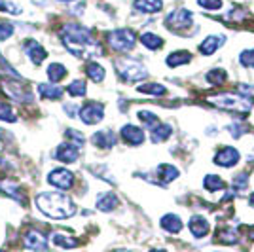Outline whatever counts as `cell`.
<instances>
[{"mask_svg": "<svg viewBox=\"0 0 254 252\" xmlns=\"http://www.w3.org/2000/svg\"><path fill=\"white\" fill-rule=\"evenodd\" d=\"M171 135H173V126L159 122L158 126L152 129V142H163V140H167Z\"/></svg>", "mask_w": 254, "mask_h": 252, "instance_id": "obj_23", "label": "cell"}, {"mask_svg": "<svg viewBox=\"0 0 254 252\" xmlns=\"http://www.w3.org/2000/svg\"><path fill=\"white\" fill-rule=\"evenodd\" d=\"M150 252H167V251H165V249H152Z\"/></svg>", "mask_w": 254, "mask_h": 252, "instance_id": "obj_43", "label": "cell"}, {"mask_svg": "<svg viewBox=\"0 0 254 252\" xmlns=\"http://www.w3.org/2000/svg\"><path fill=\"white\" fill-rule=\"evenodd\" d=\"M78 110H80V108L76 105H72V103H66V105H64V112L70 116V118H74V116L78 114Z\"/></svg>", "mask_w": 254, "mask_h": 252, "instance_id": "obj_42", "label": "cell"}, {"mask_svg": "<svg viewBox=\"0 0 254 252\" xmlns=\"http://www.w3.org/2000/svg\"><path fill=\"white\" fill-rule=\"evenodd\" d=\"M0 191H4L6 195H10L11 199H15L17 203H25V193H23L21 186L15 182V180H2L0 182Z\"/></svg>", "mask_w": 254, "mask_h": 252, "instance_id": "obj_14", "label": "cell"}, {"mask_svg": "<svg viewBox=\"0 0 254 252\" xmlns=\"http://www.w3.org/2000/svg\"><path fill=\"white\" fill-rule=\"evenodd\" d=\"M140 42H142L144 48H148V50H159L163 46V40L159 38L158 34H154V32H144L140 36Z\"/></svg>", "mask_w": 254, "mask_h": 252, "instance_id": "obj_29", "label": "cell"}, {"mask_svg": "<svg viewBox=\"0 0 254 252\" xmlns=\"http://www.w3.org/2000/svg\"><path fill=\"white\" fill-rule=\"evenodd\" d=\"M237 239H239V235H237V230H233V228H226L216 233V241L224 243V245H233V243H237Z\"/></svg>", "mask_w": 254, "mask_h": 252, "instance_id": "obj_30", "label": "cell"}, {"mask_svg": "<svg viewBox=\"0 0 254 252\" xmlns=\"http://www.w3.org/2000/svg\"><path fill=\"white\" fill-rule=\"evenodd\" d=\"M188 228H190L193 237L201 239V237H205V235L209 233V222L205 220L203 216H199V214H195V216H191L190 222H188Z\"/></svg>", "mask_w": 254, "mask_h": 252, "instance_id": "obj_15", "label": "cell"}, {"mask_svg": "<svg viewBox=\"0 0 254 252\" xmlns=\"http://www.w3.org/2000/svg\"><path fill=\"white\" fill-rule=\"evenodd\" d=\"M203 186H205L207 191H218V189H224V182L216 175H207L205 180H203Z\"/></svg>", "mask_w": 254, "mask_h": 252, "instance_id": "obj_31", "label": "cell"}, {"mask_svg": "<svg viewBox=\"0 0 254 252\" xmlns=\"http://www.w3.org/2000/svg\"><path fill=\"white\" fill-rule=\"evenodd\" d=\"M138 93H146V95H154V97H163L167 95V89L161 84H140L137 87Z\"/></svg>", "mask_w": 254, "mask_h": 252, "instance_id": "obj_28", "label": "cell"}, {"mask_svg": "<svg viewBox=\"0 0 254 252\" xmlns=\"http://www.w3.org/2000/svg\"><path fill=\"white\" fill-rule=\"evenodd\" d=\"M108 46L116 52H131L135 48V42H137V36L131 29H116V31L108 32Z\"/></svg>", "mask_w": 254, "mask_h": 252, "instance_id": "obj_5", "label": "cell"}, {"mask_svg": "<svg viewBox=\"0 0 254 252\" xmlns=\"http://www.w3.org/2000/svg\"><path fill=\"white\" fill-rule=\"evenodd\" d=\"M239 150H235V148H222L216 156H214V163L216 165H220V167H233V165H237V161H239Z\"/></svg>", "mask_w": 254, "mask_h": 252, "instance_id": "obj_12", "label": "cell"}, {"mask_svg": "<svg viewBox=\"0 0 254 252\" xmlns=\"http://www.w3.org/2000/svg\"><path fill=\"white\" fill-rule=\"evenodd\" d=\"M85 72H87V78L93 80V82H103V80H105V68H103L99 63H95V61L87 63Z\"/></svg>", "mask_w": 254, "mask_h": 252, "instance_id": "obj_27", "label": "cell"}, {"mask_svg": "<svg viewBox=\"0 0 254 252\" xmlns=\"http://www.w3.org/2000/svg\"><path fill=\"white\" fill-rule=\"evenodd\" d=\"M249 203H251V207H254V193L251 195V199H249Z\"/></svg>", "mask_w": 254, "mask_h": 252, "instance_id": "obj_44", "label": "cell"}, {"mask_svg": "<svg viewBox=\"0 0 254 252\" xmlns=\"http://www.w3.org/2000/svg\"><path fill=\"white\" fill-rule=\"evenodd\" d=\"M23 52H25V55H27L34 64L44 63V59H46V55H48L46 48H44L42 44L36 42V40H27V42L23 44Z\"/></svg>", "mask_w": 254, "mask_h": 252, "instance_id": "obj_10", "label": "cell"}, {"mask_svg": "<svg viewBox=\"0 0 254 252\" xmlns=\"http://www.w3.org/2000/svg\"><path fill=\"white\" fill-rule=\"evenodd\" d=\"M38 93L42 95L44 99H50V101H57L63 97V87L59 85H53V84H40L38 85Z\"/></svg>", "mask_w": 254, "mask_h": 252, "instance_id": "obj_21", "label": "cell"}, {"mask_svg": "<svg viewBox=\"0 0 254 252\" xmlns=\"http://www.w3.org/2000/svg\"><path fill=\"white\" fill-rule=\"evenodd\" d=\"M120 135H122V138L126 140L127 144H131V146L142 144V140H144V131L137 126H131V124H127V126L122 127Z\"/></svg>", "mask_w": 254, "mask_h": 252, "instance_id": "obj_13", "label": "cell"}, {"mask_svg": "<svg viewBox=\"0 0 254 252\" xmlns=\"http://www.w3.org/2000/svg\"><path fill=\"white\" fill-rule=\"evenodd\" d=\"M0 252H4V251H0Z\"/></svg>", "mask_w": 254, "mask_h": 252, "instance_id": "obj_49", "label": "cell"}, {"mask_svg": "<svg viewBox=\"0 0 254 252\" xmlns=\"http://www.w3.org/2000/svg\"><path fill=\"white\" fill-rule=\"evenodd\" d=\"M133 6H135V10L142 11V13H156L163 8V2L161 0H135Z\"/></svg>", "mask_w": 254, "mask_h": 252, "instance_id": "obj_20", "label": "cell"}, {"mask_svg": "<svg viewBox=\"0 0 254 252\" xmlns=\"http://www.w3.org/2000/svg\"><path fill=\"white\" fill-rule=\"evenodd\" d=\"M116 70L120 74V78L122 80H126L129 84H133V82H138V80H142V78H146L148 76V70H146V66L137 61V59H116Z\"/></svg>", "mask_w": 254, "mask_h": 252, "instance_id": "obj_3", "label": "cell"}, {"mask_svg": "<svg viewBox=\"0 0 254 252\" xmlns=\"http://www.w3.org/2000/svg\"><path fill=\"white\" fill-rule=\"evenodd\" d=\"M66 138L72 140V144H76L78 148L84 146V142H85L84 135H82L80 131H76V129H66Z\"/></svg>", "mask_w": 254, "mask_h": 252, "instance_id": "obj_37", "label": "cell"}, {"mask_svg": "<svg viewBox=\"0 0 254 252\" xmlns=\"http://www.w3.org/2000/svg\"><path fill=\"white\" fill-rule=\"evenodd\" d=\"M118 252H133V251H118Z\"/></svg>", "mask_w": 254, "mask_h": 252, "instance_id": "obj_47", "label": "cell"}, {"mask_svg": "<svg viewBox=\"0 0 254 252\" xmlns=\"http://www.w3.org/2000/svg\"><path fill=\"white\" fill-rule=\"evenodd\" d=\"M224 40H226V38H224V34H211V36H207V38L201 42L199 52H201V55H212V53L222 46Z\"/></svg>", "mask_w": 254, "mask_h": 252, "instance_id": "obj_16", "label": "cell"}, {"mask_svg": "<svg viewBox=\"0 0 254 252\" xmlns=\"http://www.w3.org/2000/svg\"><path fill=\"white\" fill-rule=\"evenodd\" d=\"M78 156H80V148L68 140L55 150V159H59L61 163H74Z\"/></svg>", "mask_w": 254, "mask_h": 252, "instance_id": "obj_11", "label": "cell"}, {"mask_svg": "<svg viewBox=\"0 0 254 252\" xmlns=\"http://www.w3.org/2000/svg\"><path fill=\"white\" fill-rule=\"evenodd\" d=\"M0 10L6 11V13H10V15H21L23 13V10L17 6V4L8 2V0H0Z\"/></svg>", "mask_w": 254, "mask_h": 252, "instance_id": "obj_36", "label": "cell"}, {"mask_svg": "<svg viewBox=\"0 0 254 252\" xmlns=\"http://www.w3.org/2000/svg\"><path fill=\"white\" fill-rule=\"evenodd\" d=\"M23 245L34 252H42L48 249V237L44 235L42 231L29 230L25 233V237H23Z\"/></svg>", "mask_w": 254, "mask_h": 252, "instance_id": "obj_9", "label": "cell"}, {"mask_svg": "<svg viewBox=\"0 0 254 252\" xmlns=\"http://www.w3.org/2000/svg\"><path fill=\"white\" fill-rule=\"evenodd\" d=\"M78 116L85 126H95L105 118V106L99 103H87L78 110Z\"/></svg>", "mask_w": 254, "mask_h": 252, "instance_id": "obj_7", "label": "cell"}, {"mask_svg": "<svg viewBox=\"0 0 254 252\" xmlns=\"http://www.w3.org/2000/svg\"><path fill=\"white\" fill-rule=\"evenodd\" d=\"M211 103L214 106L230 110V112H249L253 106V99H247L243 95H233V93H220L216 97H211Z\"/></svg>", "mask_w": 254, "mask_h": 252, "instance_id": "obj_4", "label": "cell"}, {"mask_svg": "<svg viewBox=\"0 0 254 252\" xmlns=\"http://www.w3.org/2000/svg\"><path fill=\"white\" fill-rule=\"evenodd\" d=\"M61 42L76 57L89 59V57H95L101 53V48L93 40L91 31L85 27H80V25H66L61 31Z\"/></svg>", "mask_w": 254, "mask_h": 252, "instance_id": "obj_1", "label": "cell"}, {"mask_svg": "<svg viewBox=\"0 0 254 252\" xmlns=\"http://www.w3.org/2000/svg\"><path fill=\"white\" fill-rule=\"evenodd\" d=\"M138 120L142 122V126L150 127V129H154V127L159 124L158 116L152 114V112H148V110H140V112H138Z\"/></svg>", "mask_w": 254, "mask_h": 252, "instance_id": "obj_32", "label": "cell"}, {"mask_svg": "<svg viewBox=\"0 0 254 252\" xmlns=\"http://www.w3.org/2000/svg\"><path fill=\"white\" fill-rule=\"evenodd\" d=\"M159 226L169 233H179L182 230V220H180L177 214H165L161 220H159Z\"/></svg>", "mask_w": 254, "mask_h": 252, "instance_id": "obj_22", "label": "cell"}, {"mask_svg": "<svg viewBox=\"0 0 254 252\" xmlns=\"http://www.w3.org/2000/svg\"><path fill=\"white\" fill-rule=\"evenodd\" d=\"M249 161H254V152L251 154V156H249Z\"/></svg>", "mask_w": 254, "mask_h": 252, "instance_id": "obj_45", "label": "cell"}, {"mask_svg": "<svg viewBox=\"0 0 254 252\" xmlns=\"http://www.w3.org/2000/svg\"><path fill=\"white\" fill-rule=\"evenodd\" d=\"M91 142H93L97 148H101V150H110V148L116 144V137H114V133H110V131H99V133H95V135L91 137Z\"/></svg>", "mask_w": 254, "mask_h": 252, "instance_id": "obj_17", "label": "cell"}, {"mask_svg": "<svg viewBox=\"0 0 254 252\" xmlns=\"http://www.w3.org/2000/svg\"><path fill=\"white\" fill-rule=\"evenodd\" d=\"M207 78V82H211V84L214 85H222L226 80H228V74L224 72L222 68H214V70H211V72L205 76Z\"/></svg>", "mask_w": 254, "mask_h": 252, "instance_id": "obj_33", "label": "cell"}, {"mask_svg": "<svg viewBox=\"0 0 254 252\" xmlns=\"http://www.w3.org/2000/svg\"><path fill=\"white\" fill-rule=\"evenodd\" d=\"M11 34H13V25H10V23H0V42L8 40Z\"/></svg>", "mask_w": 254, "mask_h": 252, "instance_id": "obj_40", "label": "cell"}, {"mask_svg": "<svg viewBox=\"0 0 254 252\" xmlns=\"http://www.w3.org/2000/svg\"><path fill=\"white\" fill-rule=\"evenodd\" d=\"M52 241L55 247H61V249H74V247H78V241H76L74 237H68L64 233H59V231L53 233Z\"/></svg>", "mask_w": 254, "mask_h": 252, "instance_id": "obj_25", "label": "cell"}, {"mask_svg": "<svg viewBox=\"0 0 254 252\" xmlns=\"http://www.w3.org/2000/svg\"><path fill=\"white\" fill-rule=\"evenodd\" d=\"M0 120L2 122H8V124L15 122V112H13L10 103H0Z\"/></svg>", "mask_w": 254, "mask_h": 252, "instance_id": "obj_34", "label": "cell"}, {"mask_svg": "<svg viewBox=\"0 0 254 252\" xmlns=\"http://www.w3.org/2000/svg\"><path fill=\"white\" fill-rule=\"evenodd\" d=\"M36 207L53 220H64L76 214L74 201L61 191H44L36 195Z\"/></svg>", "mask_w": 254, "mask_h": 252, "instance_id": "obj_2", "label": "cell"}, {"mask_svg": "<svg viewBox=\"0 0 254 252\" xmlns=\"http://www.w3.org/2000/svg\"><path fill=\"white\" fill-rule=\"evenodd\" d=\"M61 2H72V0H61Z\"/></svg>", "mask_w": 254, "mask_h": 252, "instance_id": "obj_48", "label": "cell"}, {"mask_svg": "<svg viewBox=\"0 0 254 252\" xmlns=\"http://www.w3.org/2000/svg\"><path fill=\"white\" fill-rule=\"evenodd\" d=\"M232 186H233V189H245L249 186V175H247V173H239V175L233 179Z\"/></svg>", "mask_w": 254, "mask_h": 252, "instance_id": "obj_39", "label": "cell"}, {"mask_svg": "<svg viewBox=\"0 0 254 252\" xmlns=\"http://www.w3.org/2000/svg\"><path fill=\"white\" fill-rule=\"evenodd\" d=\"M64 76H66V68H64L61 63H52L48 66V80H50L52 84L61 82Z\"/></svg>", "mask_w": 254, "mask_h": 252, "instance_id": "obj_24", "label": "cell"}, {"mask_svg": "<svg viewBox=\"0 0 254 252\" xmlns=\"http://www.w3.org/2000/svg\"><path fill=\"white\" fill-rule=\"evenodd\" d=\"M156 175L161 180V184H169V182H173L179 177V169L175 167V165H169V163H163V165H159L156 169Z\"/></svg>", "mask_w": 254, "mask_h": 252, "instance_id": "obj_19", "label": "cell"}, {"mask_svg": "<svg viewBox=\"0 0 254 252\" xmlns=\"http://www.w3.org/2000/svg\"><path fill=\"white\" fill-rule=\"evenodd\" d=\"M239 63L243 64V66L254 68V50H245V52L239 55Z\"/></svg>", "mask_w": 254, "mask_h": 252, "instance_id": "obj_38", "label": "cell"}, {"mask_svg": "<svg viewBox=\"0 0 254 252\" xmlns=\"http://www.w3.org/2000/svg\"><path fill=\"white\" fill-rule=\"evenodd\" d=\"M120 205V199L116 197V193H112V191H108V193H101L99 197H97V209L103 210V212H110V210H114Z\"/></svg>", "mask_w": 254, "mask_h": 252, "instance_id": "obj_18", "label": "cell"}, {"mask_svg": "<svg viewBox=\"0 0 254 252\" xmlns=\"http://www.w3.org/2000/svg\"><path fill=\"white\" fill-rule=\"evenodd\" d=\"M165 27L173 32H182L191 27V11L188 10H177L167 13L165 17Z\"/></svg>", "mask_w": 254, "mask_h": 252, "instance_id": "obj_6", "label": "cell"}, {"mask_svg": "<svg viewBox=\"0 0 254 252\" xmlns=\"http://www.w3.org/2000/svg\"><path fill=\"white\" fill-rule=\"evenodd\" d=\"M48 182L57 189H70L74 186V175L68 169H53L48 175Z\"/></svg>", "mask_w": 254, "mask_h": 252, "instance_id": "obj_8", "label": "cell"}, {"mask_svg": "<svg viewBox=\"0 0 254 252\" xmlns=\"http://www.w3.org/2000/svg\"><path fill=\"white\" fill-rule=\"evenodd\" d=\"M190 59H191V53L190 52H175V53H171L169 57H167V66H180V64H186V63H190Z\"/></svg>", "mask_w": 254, "mask_h": 252, "instance_id": "obj_26", "label": "cell"}, {"mask_svg": "<svg viewBox=\"0 0 254 252\" xmlns=\"http://www.w3.org/2000/svg\"><path fill=\"white\" fill-rule=\"evenodd\" d=\"M197 4L207 10H218L222 6V0H197Z\"/></svg>", "mask_w": 254, "mask_h": 252, "instance_id": "obj_41", "label": "cell"}, {"mask_svg": "<svg viewBox=\"0 0 254 252\" xmlns=\"http://www.w3.org/2000/svg\"><path fill=\"white\" fill-rule=\"evenodd\" d=\"M85 82L84 80H74L72 84L66 87V93L68 95H72V97H84L85 95Z\"/></svg>", "mask_w": 254, "mask_h": 252, "instance_id": "obj_35", "label": "cell"}, {"mask_svg": "<svg viewBox=\"0 0 254 252\" xmlns=\"http://www.w3.org/2000/svg\"><path fill=\"white\" fill-rule=\"evenodd\" d=\"M251 239H254V230L251 231Z\"/></svg>", "mask_w": 254, "mask_h": 252, "instance_id": "obj_46", "label": "cell"}]
</instances>
